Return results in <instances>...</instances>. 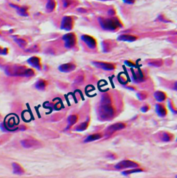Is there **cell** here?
Masks as SVG:
<instances>
[{"instance_id": "1", "label": "cell", "mask_w": 177, "mask_h": 178, "mask_svg": "<svg viewBox=\"0 0 177 178\" xmlns=\"http://www.w3.org/2000/svg\"><path fill=\"white\" fill-rule=\"evenodd\" d=\"M6 74L14 76H32L35 74V71L31 69L25 67L24 66H9L6 69Z\"/></svg>"}, {"instance_id": "2", "label": "cell", "mask_w": 177, "mask_h": 178, "mask_svg": "<svg viewBox=\"0 0 177 178\" xmlns=\"http://www.w3.org/2000/svg\"><path fill=\"white\" fill-rule=\"evenodd\" d=\"M100 24L104 30L107 31H116L122 26L121 22L117 18L100 19Z\"/></svg>"}, {"instance_id": "3", "label": "cell", "mask_w": 177, "mask_h": 178, "mask_svg": "<svg viewBox=\"0 0 177 178\" xmlns=\"http://www.w3.org/2000/svg\"><path fill=\"white\" fill-rule=\"evenodd\" d=\"M115 113V109L110 103H102L99 109L100 117L103 120H109L112 119Z\"/></svg>"}, {"instance_id": "4", "label": "cell", "mask_w": 177, "mask_h": 178, "mask_svg": "<svg viewBox=\"0 0 177 178\" xmlns=\"http://www.w3.org/2000/svg\"><path fill=\"white\" fill-rule=\"evenodd\" d=\"M64 45L66 48L71 49L76 44V37L74 33H68L63 36Z\"/></svg>"}, {"instance_id": "5", "label": "cell", "mask_w": 177, "mask_h": 178, "mask_svg": "<svg viewBox=\"0 0 177 178\" xmlns=\"http://www.w3.org/2000/svg\"><path fill=\"white\" fill-rule=\"evenodd\" d=\"M138 166V164L136 162L130 161V160H123V161L120 162L115 166V168L118 170L124 169V168H136Z\"/></svg>"}, {"instance_id": "6", "label": "cell", "mask_w": 177, "mask_h": 178, "mask_svg": "<svg viewBox=\"0 0 177 178\" xmlns=\"http://www.w3.org/2000/svg\"><path fill=\"white\" fill-rule=\"evenodd\" d=\"M21 144L23 147L26 148H37L40 145V142L35 139H24L21 141Z\"/></svg>"}, {"instance_id": "7", "label": "cell", "mask_w": 177, "mask_h": 178, "mask_svg": "<svg viewBox=\"0 0 177 178\" xmlns=\"http://www.w3.org/2000/svg\"><path fill=\"white\" fill-rule=\"evenodd\" d=\"M93 65H95L96 67L100 68L106 71H112L116 68L114 65L108 63H102V62H94Z\"/></svg>"}, {"instance_id": "8", "label": "cell", "mask_w": 177, "mask_h": 178, "mask_svg": "<svg viewBox=\"0 0 177 178\" xmlns=\"http://www.w3.org/2000/svg\"><path fill=\"white\" fill-rule=\"evenodd\" d=\"M81 39L86 43L89 48L95 49L96 47L97 43H96V40L91 36H88V35H83V36H82Z\"/></svg>"}, {"instance_id": "9", "label": "cell", "mask_w": 177, "mask_h": 178, "mask_svg": "<svg viewBox=\"0 0 177 178\" xmlns=\"http://www.w3.org/2000/svg\"><path fill=\"white\" fill-rule=\"evenodd\" d=\"M73 20L70 17H64L61 23L62 29L69 31L73 28Z\"/></svg>"}, {"instance_id": "10", "label": "cell", "mask_w": 177, "mask_h": 178, "mask_svg": "<svg viewBox=\"0 0 177 178\" xmlns=\"http://www.w3.org/2000/svg\"><path fill=\"white\" fill-rule=\"evenodd\" d=\"M125 128V124L123 123H115V124H113L110 126H109L108 128L106 130V133L107 134H112L113 133H114L115 131H117V130H120L123 129V128Z\"/></svg>"}, {"instance_id": "11", "label": "cell", "mask_w": 177, "mask_h": 178, "mask_svg": "<svg viewBox=\"0 0 177 178\" xmlns=\"http://www.w3.org/2000/svg\"><path fill=\"white\" fill-rule=\"evenodd\" d=\"M75 65L73 63H66L59 67V70L62 72H71L75 69Z\"/></svg>"}, {"instance_id": "12", "label": "cell", "mask_w": 177, "mask_h": 178, "mask_svg": "<svg viewBox=\"0 0 177 178\" xmlns=\"http://www.w3.org/2000/svg\"><path fill=\"white\" fill-rule=\"evenodd\" d=\"M132 71L133 75V79H134V82H139L144 80L145 76H144L143 73L142 72V71L140 70V69H138V71H135L133 70V69H132Z\"/></svg>"}, {"instance_id": "13", "label": "cell", "mask_w": 177, "mask_h": 178, "mask_svg": "<svg viewBox=\"0 0 177 178\" xmlns=\"http://www.w3.org/2000/svg\"><path fill=\"white\" fill-rule=\"evenodd\" d=\"M28 63L30 65L33 67L36 68L37 69H41V63H40V59L37 57H31V58H29L27 60Z\"/></svg>"}, {"instance_id": "14", "label": "cell", "mask_w": 177, "mask_h": 178, "mask_svg": "<svg viewBox=\"0 0 177 178\" xmlns=\"http://www.w3.org/2000/svg\"><path fill=\"white\" fill-rule=\"evenodd\" d=\"M156 112L161 117H164L167 114V109L163 104H157L156 105Z\"/></svg>"}, {"instance_id": "15", "label": "cell", "mask_w": 177, "mask_h": 178, "mask_svg": "<svg viewBox=\"0 0 177 178\" xmlns=\"http://www.w3.org/2000/svg\"><path fill=\"white\" fill-rule=\"evenodd\" d=\"M118 40L120 41H125V42H134L136 40L137 37L132 35H121L118 38Z\"/></svg>"}, {"instance_id": "16", "label": "cell", "mask_w": 177, "mask_h": 178, "mask_svg": "<svg viewBox=\"0 0 177 178\" xmlns=\"http://www.w3.org/2000/svg\"><path fill=\"white\" fill-rule=\"evenodd\" d=\"M154 97L158 101L161 102V101H165L166 98H167V96H166L165 93H164L163 92L157 91L154 93Z\"/></svg>"}, {"instance_id": "17", "label": "cell", "mask_w": 177, "mask_h": 178, "mask_svg": "<svg viewBox=\"0 0 177 178\" xmlns=\"http://www.w3.org/2000/svg\"><path fill=\"white\" fill-rule=\"evenodd\" d=\"M102 134H100V133L89 135V136H88L85 139V142L87 143V142H91V141H93L98 140V139L102 138Z\"/></svg>"}, {"instance_id": "18", "label": "cell", "mask_w": 177, "mask_h": 178, "mask_svg": "<svg viewBox=\"0 0 177 178\" xmlns=\"http://www.w3.org/2000/svg\"><path fill=\"white\" fill-rule=\"evenodd\" d=\"M12 168H13V172L14 173L17 175H22L23 174L24 172V169L23 168L20 166V164L17 163H12Z\"/></svg>"}, {"instance_id": "19", "label": "cell", "mask_w": 177, "mask_h": 178, "mask_svg": "<svg viewBox=\"0 0 177 178\" xmlns=\"http://www.w3.org/2000/svg\"><path fill=\"white\" fill-rule=\"evenodd\" d=\"M47 85V81L43 80V79H39V80L36 82L35 87L37 89V90H43L46 88Z\"/></svg>"}, {"instance_id": "20", "label": "cell", "mask_w": 177, "mask_h": 178, "mask_svg": "<svg viewBox=\"0 0 177 178\" xmlns=\"http://www.w3.org/2000/svg\"><path fill=\"white\" fill-rule=\"evenodd\" d=\"M88 124H89V121H88V120L86 121L83 122V123H80V125H77V126L76 127V128H75V130L78 132L84 131V130H85L87 128Z\"/></svg>"}, {"instance_id": "21", "label": "cell", "mask_w": 177, "mask_h": 178, "mask_svg": "<svg viewBox=\"0 0 177 178\" xmlns=\"http://www.w3.org/2000/svg\"><path fill=\"white\" fill-rule=\"evenodd\" d=\"M78 117L77 115H71L68 118V124L69 125H73L77 122Z\"/></svg>"}, {"instance_id": "22", "label": "cell", "mask_w": 177, "mask_h": 178, "mask_svg": "<svg viewBox=\"0 0 177 178\" xmlns=\"http://www.w3.org/2000/svg\"><path fill=\"white\" fill-rule=\"evenodd\" d=\"M12 6H15V8H16L17 9V12L20 14V15H22V16H27L28 13L27 11H26V9H24V8H22V7H19V6H16L15 5H12Z\"/></svg>"}, {"instance_id": "23", "label": "cell", "mask_w": 177, "mask_h": 178, "mask_svg": "<svg viewBox=\"0 0 177 178\" xmlns=\"http://www.w3.org/2000/svg\"><path fill=\"white\" fill-rule=\"evenodd\" d=\"M143 169H140V168H136L134 170H129V171H126L123 172V175H129L132 174V173H140V172H143Z\"/></svg>"}, {"instance_id": "24", "label": "cell", "mask_w": 177, "mask_h": 178, "mask_svg": "<svg viewBox=\"0 0 177 178\" xmlns=\"http://www.w3.org/2000/svg\"><path fill=\"white\" fill-rule=\"evenodd\" d=\"M172 139V135H171L170 133H165L162 135V140L164 141H169Z\"/></svg>"}, {"instance_id": "25", "label": "cell", "mask_w": 177, "mask_h": 178, "mask_svg": "<svg viewBox=\"0 0 177 178\" xmlns=\"http://www.w3.org/2000/svg\"><path fill=\"white\" fill-rule=\"evenodd\" d=\"M15 42H16L20 46V47H24L26 45V42L24 40L20 39V38H16V39H15Z\"/></svg>"}, {"instance_id": "26", "label": "cell", "mask_w": 177, "mask_h": 178, "mask_svg": "<svg viewBox=\"0 0 177 178\" xmlns=\"http://www.w3.org/2000/svg\"><path fill=\"white\" fill-rule=\"evenodd\" d=\"M111 98L108 94H104L102 97V103H110Z\"/></svg>"}, {"instance_id": "27", "label": "cell", "mask_w": 177, "mask_h": 178, "mask_svg": "<svg viewBox=\"0 0 177 178\" xmlns=\"http://www.w3.org/2000/svg\"><path fill=\"white\" fill-rule=\"evenodd\" d=\"M137 96H138V98L140 101H143V100L145 99L147 97V94L145 92H139L138 94H137Z\"/></svg>"}, {"instance_id": "28", "label": "cell", "mask_w": 177, "mask_h": 178, "mask_svg": "<svg viewBox=\"0 0 177 178\" xmlns=\"http://www.w3.org/2000/svg\"><path fill=\"white\" fill-rule=\"evenodd\" d=\"M162 61L159 60V61H154L153 63H149V65H152L154 67H160L161 65H162Z\"/></svg>"}, {"instance_id": "29", "label": "cell", "mask_w": 177, "mask_h": 178, "mask_svg": "<svg viewBox=\"0 0 177 178\" xmlns=\"http://www.w3.org/2000/svg\"><path fill=\"white\" fill-rule=\"evenodd\" d=\"M125 64L127 66L129 67H133V68H137V66L134 63H133L131 61H125Z\"/></svg>"}, {"instance_id": "30", "label": "cell", "mask_w": 177, "mask_h": 178, "mask_svg": "<svg viewBox=\"0 0 177 178\" xmlns=\"http://www.w3.org/2000/svg\"><path fill=\"white\" fill-rule=\"evenodd\" d=\"M47 7H49L48 9H50V11L53 10L55 7V3L53 1H50V2H49V4H47Z\"/></svg>"}, {"instance_id": "31", "label": "cell", "mask_w": 177, "mask_h": 178, "mask_svg": "<svg viewBox=\"0 0 177 178\" xmlns=\"http://www.w3.org/2000/svg\"><path fill=\"white\" fill-rule=\"evenodd\" d=\"M149 107L148 105H144L143 107L141 108V111L143 112H146L149 110Z\"/></svg>"}, {"instance_id": "32", "label": "cell", "mask_w": 177, "mask_h": 178, "mask_svg": "<svg viewBox=\"0 0 177 178\" xmlns=\"http://www.w3.org/2000/svg\"><path fill=\"white\" fill-rule=\"evenodd\" d=\"M123 2L125 3V4H132L135 1V0H123Z\"/></svg>"}]
</instances>
